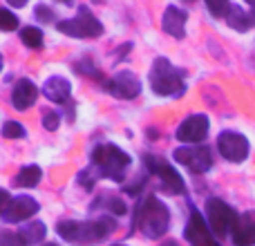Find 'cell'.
<instances>
[{"label":"cell","instance_id":"cell-2","mask_svg":"<svg viewBox=\"0 0 255 246\" xmlns=\"http://www.w3.org/2000/svg\"><path fill=\"white\" fill-rule=\"evenodd\" d=\"M134 226L150 240L161 238L170 226V211L168 206L157 199L154 195L141 199V204H136V213H134Z\"/></svg>","mask_w":255,"mask_h":246},{"label":"cell","instance_id":"cell-17","mask_svg":"<svg viewBox=\"0 0 255 246\" xmlns=\"http://www.w3.org/2000/svg\"><path fill=\"white\" fill-rule=\"evenodd\" d=\"M43 94L52 103H65L72 94V85H70V81L63 79V76H49L43 85Z\"/></svg>","mask_w":255,"mask_h":246},{"label":"cell","instance_id":"cell-23","mask_svg":"<svg viewBox=\"0 0 255 246\" xmlns=\"http://www.w3.org/2000/svg\"><path fill=\"white\" fill-rule=\"evenodd\" d=\"M25 127L18 121H7L2 125V136H7V139H25Z\"/></svg>","mask_w":255,"mask_h":246},{"label":"cell","instance_id":"cell-24","mask_svg":"<svg viewBox=\"0 0 255 246\" xmlns=\"http://www.w3.org/2000/svg\"><path fill=\"white\" fill-rule=\"evenodd\" d=\"M18 27V18L13 11H9V9L0 7V29L2 31H13Z\"/></svg>","mask_w":255,"mask_h":246},{"label":"cell","instance_id":"cell-30","mask_svg":"<svg viewBox=\"0 0 255 246\" xmlns=\"http://www.w3.org/2000/svg\"><path fill=\"white\" fill-rule=\"evenodd\" d=\"M7 202H9V199H7V193H4V190H0V211L7 206Z\"/></svg>","mask_w":255,"mask_h":246},{"label":"cell","instance_id":"cell-8","mask_svg":"<svg viewBox=\"0 0 255 246\" xmlns=\"http://www.w3.org/2000/svg\"><path fill=\"white\" fill-rule=\"evenodd\" d=\"M175 161H179L181 166H186L190 172H202L211 170L213 166V152L208 145H184V148L175 150Z\"/></svg>","mask_w":255,"mask_h":246},{"label":"cell","instance_id":"cell-34","mask_svg":"<svg viewBox=\"0 0 255 246\" xmlns=\"http://www.w3.org/2000/svg\"><path fill=\"white\" fill-rule=\"evenodd\" d=\"M43 246H58V244H43Z\"/></svg>","mask_w":255,"mask_h":246},{"label":"cell","instance_id":"cell-32","mask_svg":"<svg viewBox=\"0 0 255 246\" xmlns=\"http://www.w3.org/2000/svg\"><path fill=\"white\" fill-rule=\"evenodd\" d=\"M161 246H179V244H177V242H175V240H168V242H163Z\"/></svg>","mask_w":255,"mask_h":246},{"label":"cell","instance_id":"cell-16","mask_svg":"<svg viewBox=\"0 0 255 246\" xmlns=\"http://www.w3.org/2000/svg\"><path fill=\"white\" fill-rule=\"evenodd\" d=\"M233 242L235 246H255V213H244L242 217H238Z\"/></svg>","mask_w":255,"mask_h":246},{"label":"cell","instance_id":"cell-21","mask_svg":"<svg viewBox=\"0 0 255 246\" xmlns=\"http://www.w3.org/2000/svg\"><path fill=\"white\" fill-rule=\"evenodd\" d=\"M94 206H103V211H108L112 217H124L126 215V202L119 197V195H103Z\"/></svg>","mask_w":255,"mask_h":246},{"label":"cell","instance_id":"cell-28","mask_svg":"<svg viewBox=\"0 0 255 246\" xmlns=\"http://www.w3.org/2000/svg\"><path fill=\"white\" fill-rule=\"evenodd\" d=\"M43 127L49 132H54L58 127V115L56 112H45L43 115Z\"/></svg>","mask_w":255,"mask_h":246},{"label":"cell","instance_id":"cell-3","mask_svg":"<svg viewBox=\"0 0 255 246\" xmlns=\"http://www.w3.org/2000/svg\"><path fill=\"white\" fill-rule=\"evenodd\" d=\"M130 163H132L130 154L112 143H99L92 150V166L97 168L99 175L108 177V179L124 181V172L128 170Z\"/></svg>","mask_w":255,"mask_h":246},{"label":"cell","instance_id":"cell-15","mask_svg":"<svg viewBox=\"0 0 255 246\" xmlns=\"http://www.w3.org/2000/svg\"><path fill=\"white\" fill-rule=\"evenodd\" d=\"M36 97H38V88L34 85V81L20 79L16 85H13L11 103L16 110H27V108H31V103L36 101Z\"/></svg>","mask_w":255,"mask_h":246},{"label":"cell","instance_id":"cell-27","mask_svg":"<svg viewBox=\"0 0 255 246\" xmlns=\"http://www.w3.org/2000/svg\"><path fill=\"white\" fill-rule=\"evenodd\" d=\"M34 11H36V18H38L40 22H49L54 18V11L47 7V4H36Z\"/></svg>","mask_w":255,"mask_h":246},{"label":"cell","instance_id":"cell-11","mask_svg":"<svg viewBox=\"0 0 255 246\" xmlns=\"http://www.w3.org/2000/svg\"><path fill=\"white\" fill-rule=\"evenodd\" d=\"M184 238L190 242V246H222L215 240L213 231L208 229L206 220H204L195 208H193V213H190V220L184 229Z\"/></svg>","mask_w":255,"mask_h":246},{"label":"cell","instance_id":"cell-29","mask_svg":"<svg viewBox=\"0 0 255 246\" xmlns=\"http://www.w3.org/2000/svg\"><path fill=\"white\" fill-rule=\"evenodd\" d=\"M76 70H79V74H88L92 76V79H101V76L97 74L99 70H94L92 65H90V61H83V63H76Z\"/></svg>","mask_w":255,"mask_h":246},{"label":"cell","instance_id":"cell-9","mask_svg":"<svg viewBox=\"0 0 255 246\" xmlns=\"http://www.w3.org/2000/svg\"><path fill=\"white\" fill-rule=\"evenodd\" d=\"M217 148H220V154L229 161H244L249 157V139L240 132H222L217 136Z\"/></svg>","mask_w":255,"mask_h":246},{"label":"cell","instance_id":"cell-12","mask_svg":"<svg viewBox=\"0 0 255 246\" xmlns=\"http://www.w3.org/2000/svg\"><path fill=\"white\" fill-rule=\"evenodd\" d=\"M38 211H40V206L34 197L18 195V197L9 199L7 206L2 208V220L4 222H25V220H29L31 215H36Z\"/></svg>","mask_w":255,"mask_h":246},{"label":"cell","instance_id":"cell-5","mask_svg":"<svg viewBox=\"0 0 255 246\" xmlns=\"http://www.w3.org/2000/svg\"><path fill=\"white\" fill-rule=\"evenodd\" d=\"M56 27L61 34H67L72 38H97V36L103 34V25L97 20V16L85 4H81L74 18L61 20Z\"/></svg>","mask_w":255,"mask_h":246},{"label":"cell","instance_id":"cell-35","mask_svg":"<svg viewBox=\"0 0 255 246\" xmlns=\"http://www.w3.org/2000/svg\"><path fill=\"white\" fill-rule=\"evenodd\" d=\"M112 246H126V244H112Z\"/></svg>","mask_w":255,"mask_h":246},{"label":"cell","instance_id":"cell-31","mask_svg":"<svg viewBox=\"0 0 255 246\" xmlns=\"http://www.w3.org/2000/svg\"><path fill=\"white\" fill-rule=\"evenodd\" d=\"M9 4H13V7H25V0H9Z\"/></svg>","mask_w":255,"mask_h":246},{"label":"cell","instance_id":"cell-4","mask_svg":"<svg viewBox=\"0 0 255 246\" xmlns=\"http://www.w3.org/2000/svg\"><path fill=\"white\" fill-rule=\"evenodd\" d=\"M150 85H152L154 94H159V97H181L186 92V83L181 79V74L166 58H157L152 63Z\"/></svg>","mask_w":255,"mask_h":246},{"label":"cell","instance_id":"cell-22","mask_svg":"<svg viewBox=\"0 0 255 246\" xmlns=\"http://www.w3.org/2000/svg\"><path fill=\"white\" fill-rule=\"evenodd\" d=\"M20 40L25 47L29 49H40L43 47V31L38 29V27H22L20 29Z\"/></svg>","mask_w":255,"mask_h":246},{"label":"cell","instance_id":"cell-25","mask_svg":"<svg viewBox=\"0 0 255 246\" xmlns=\"http://www.w3.org/2000/svg\"><path fill=\"white\" fill-rule=\"evenodd\" d=\"M0 246H25V240L20 238V233L2 231V233H0Z\"/></svg>","mask_w":255,"mask_h":246},{"label":"cell","instance_id":"cell-1","mask_svg":"<svg viewBox=\"0 0 255 246\" xmlns=\"http://www.w3.org/2000/svg\"><path fill=\"white\" fill-rule=\"evenodd\" d=\"M58 235L63 240L72 244H97L101 240H106L108 235H112L117 231V220L112 215H103L97 217V220H90V222H74V220H67V222H58L56 226Z\"/></svg>","mask_w":255,"mask_h":246},{"label":"cell","instance_id":"cell-26","mask_svg":"<svg viewBox=\"0 0 255 246\" xmlns=\"http://www.w3.org/2000/svg\"><path fill=\"white\" fill-rule=\"evenodd\" d=\"M206 7H208V11H211L213 16H217V18H226V13H229L231 4H229V2H217V0H208Z\"/></svg>","mask_w":255,"mask_h":246},{"label":"cell","instance_id":"cell-13","mask_svg":"<svg viewBox=\"0 0 255 246\" xmlns=\"http://www.w3.org/2000/svg\"><path fill=\"white\" fill-rule=\"evenodd\" d=\"M208 134V117L206 115H190L177 127V139L184 143H199Z\"/></svg>","mask_w":255,"mask_h":246},{"label":"cell","instance_id":"cell-14","mask_svg":"<svg viewBox=\"0 0 255 246\" xmlns=\"http://www.w3.org/2000/svg\"><path fill=\"white\" fill-rule=\"evenodd\" d=\"M161 27H163V31H168V34L175 36V38H184L186 36V11L175 7V4L166 7L163 18H161Z\"/></svg>","mask_w":255,"mask_h":246},{"label":"cell","instance_id":"cell-6","mask_svg":"<svg viewBox=\"0 0 255 246\" xmlns=\"http://www.w3.org/2000/svg\"><path fill=\"white\" fill-rule=\"evenodd\" d=\"M206 222H208V229L213 231V235L226 238V235H233V229L238 224V215H235V211L226 202L211 197L206 202Z\"/></svg>","mask_w":255,"mask_h":246},{"label":"cell","instance_id":"cell-10","mask_svg":"<svg viewBox=\"0 0 255 246\" xmlns=\"http://www.w3.org/2000/svg\"><path fill=\"white\" fill-rule=\"evenodd\" d=\"M106 88H108V92H110L112 97L130 101V99L139 97V92H141V81L136 79L134 72L121 70V72H117V74L112 76L110 81H108Z\"/></svg>","mask_w":255,"mask_h":246},{"label":"cell","instance_id":"cell-19","mask_svg":"<svg viewBox=\"0 0 255 246\" xmlns=\"http://www.w3.org/2000/svg\"><path fill=\"white\" fill-rule=\"evenodd\" d=\"M40 177H43V170L38 166H25L13 177V186H18V188H34L40 181Z\"/></svg>","mask_w":255,"mask_h":246},{"label":"cell","instance_id":"cell-33","mask_svg":"<svg viewBox=\"0 0 255 246\" xmlns=\"http://www.w3.org/2000/svg\"><path fill=\"white\" fill-rule=\"evenodd\" d=\"M0 72H2V56H0Z\"/></svg>","mask_w":255,"mask_h":246},{"label":"cell","instance_id":"cell-7","mask_svg":"<svg viewBox=\"0 0 255 246\" xmlns=\"http://www.w3.org/2000/svg\"><path fill=\"white\" fill-rule=\"evenodd\" d=\"M143 163H145V168H148L150 175H154L159 181H161V186H163L166 193H177L179 195V193H184L186 190L181 175L166 161V159L157 157V154H143Z\"/></svg>","mask_w":255,"mask_h":246},{"label":"cell","instance_id":"cell-18","mask_svg":"<svg viewBox=\"0 0 255 246\" xmlns=\"http://www.w3.org/2000/svg\"><path fill=\"white\" fill-rule=\"evenodd\" d=\"M226 22H229L233 29H238V31H247V29H251V27L255 25V13H247L242 7L231 4L229 13H226Z\"/></svg>","mask_w":255,"mask_h":246},{"label":"cell","instance_id":"cell-20","mask_svg":"<svg viewBox=\"0 0 255 246\" xmlns=\"http://www.w3.org/2000/svg\"><path fill=\"white\" fill-rule=\"evenodd\" d=\"M18 233H20V238L25 240V244H38V242H43V240H45L47 229H45L43 222L31 220L29 224H25L20 231H18Z\"/></svg>","mask_w":255,"mask_h":246}]
</instances>
